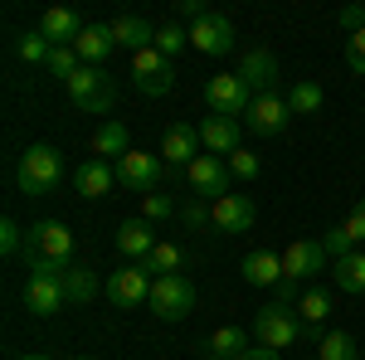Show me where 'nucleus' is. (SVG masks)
Wrapping results in <instances>:
<instances>
[{"instance_id": "1", "label": "nucleus", "mask_w": 365, "mask_h": 360, "mask_svg": "<svg viewBox=\"0 0 365 360\" xmlns=\"http://www.w3.org/2000/svg\"><path fill=\"white\" fill-rule=\"evenodd\" d=\"M15 185L25 195H54L63 185V156L54 146H29L15 166Z\"/></svg>"}, {"instance_id": "2", "label": "nucleus", "mask_w": 365, "mask_h": 360, "mask_svg": "<svg viewBox=\"0 0 365 360\" xmlns=\"http://www.w3.org/2000/svg\"><path fill=\"white\" fill-rule=\"evenodd\" d=\"M253 336H258V346H268V351H292L297 341H307V336H302L297 307H287V302L263 307V312L253 317Z\"/></svg>"}, {"instance_id": "3", "label": "nucleus", "mask_w": 365, "mask_h": 360, "mask_svg": "<svg viewBox=\"0 0 365 360\" xmlns=\"http://www.w3.org/2000/svg\"><path fill=\"white\" fill-rule=\"evenodd\" d=\"M151 312L161 322H185L195 312V287L185 273H170V277H156L151 282Z\"/></svg>"}, {"instance_id": "4", "label": "nucleus", "mask_w": 365, "mask_h": 360, "mask_svg": "<svg viewBox=\"0 0 365 360\" xmlns=\"http://www.w3.org/2000/svg\"><path fill=\"white\" fill-rule=\"evenodd\" d=\"M63 88H68V98H73L83 112H108V108L117 103L113 78H108L103 68H93V63H83V68H78V73H73Z\"/></svg>"}, {"instance_id": "5", "label": "nucleus", "mask_w": 365, "mask_h": 360, "mask_svg": "<svg viewBox=\"0 0 365 360\" xmlns=\"http://www.w3.org/2000/svg\"><path fill=\"white\" fill-rule=\"evenodd\" d=\"M205 103H210L215 117H249L253 93H249V83H244L239 73H215V78L205 83Z\"/></svg>"}, {"instance_id": "6", "label": "nucleus", "mask_w": 365, "mask_h": 360, "mask_svg": "<svg viewBox=\"0 0 365 360\" xmlns=\"http://www.w3.org/2000/svg\"><path fill=\"white\" fill-rule=\"evenodd\" d=\"M229 180H234V175H229L225 156H195V161L185 166V185H190V195H195V200H210V205L229 195Z\"/></svg>"}, {"instance_id": "7", "label": "nucleus", "mask_w": 365, "mask_h": 360, "mask_svg": "<svg viewBox=\"0 0 365 360\" xmlns=\"http://www.w3.org/2000/svg\"><path fill=\"white\" fill-rule=\"evenodd\" d=\"M151 282H156V277L146 273L141 263H122L117 273H108V302L122 307V312H132V307L151 302Z\"/></svg>"}, {"instance_id": "8", "label": "nucleus", "mask_w": 365, "mask_h": 360, "mask_svg": "<svg viewBox=\"0 0 365 360\" xmlns=\"http://www.w3.org/2000/svg\"><path fill=\"white\" fill-rule=\"evenodd\" d=\"M161 175H166V161L161 156H146V151H127L122 161H117V185H127L132 195H156L161 185Z\"/></svg>"}, {"instance_id": "9", "label": "nucleus", "mask_w": 365, "mask_h": 360, "mask_svg": "<svg viewBox=\"0 0 365 360\" xmlns=\"http://www.w3.org/2000/svg\"><path fill=\"white\" fill-rule=\"evenodd\" d=\"M322 268H327V249L312 244V239H292V244L282 249V282H287V287L312 282ZM282 282H278V287H282Z\"/></svg>"}, {"instance_id": "10", "label": "nucleus", "mask_w": 365, "mask_h": 360, "mask_svg": "<svg viewBox=\"0 0 365 360\" xmlns=\"http://www.w3.org/2000/svg\"><path fill=\"white\" fill-rule=\"evenodd\" d=\"M132 78H137V88L146 93V98H166L170 83H175V63L151 44V49L132 54Z\"/></svg>"}, {"instance_id": "11", "label": "nucleus", "mask_w": 365, "mask_h": 360, "mask_svg": "<svg viewBox=\"0 0 365 360\" xmlns=\"http://www.w3.org/2000/svg\"><path fill=\"white\" fill-rule=\"evenodd\" d=\"M200 127H190V122H170L166 132H161V161L166 166H175V170H185L190 161L200 156Z\"/></svg>"}, {"instance_id": "12", "label": "nucleus", "mask_w": 365, "mask_h": 360, "mask_svg": "<svg viewBox=\"0 0 365 360\" xmlns=\"http://www.w3.org/2000/svg\"><path fill=\"white\" fill-rule=\"evenodd\" d=\"M210 220H215V229H225V234H249L253 220H258V205H253L249 195H234V190H229L225 200H215V205H210Z\"/></svg>"}, {"instance_id": "13", "label": "nucleus", "mask_w": 365, "mask_h": 360, "mask_svg": "<svg viewBox=\"0 0 365 360\" xmlns=\"http://www.w3.org/2000/svg\"><path fill=\"white\" fill-rule=\"evenodd\" d=\"M287 122H292V112H287V98H282L278 88H273V93H258V98H253V108H249V127L258 132V137H278Z\"/></svg>"}, {"instance_id": "14", "label": "nucleus", "mask_w": 365, "mask_h": 360, "mask_svg": "<svg viewBox=\"0 0 365 360\" xmlns=\"http://www.w3.org/2000/svg\"><path fill=\"white\" fill-rule=\"evenodd\" d=\"M190 44H195L200 54H229V49H234V25H229L225 15H215V10H210V15H200L195 25H190Z\"/></svg>"}, {"instance_id": "15", "label": "nucleus", "mask_w": 365, "mask_h": 360, "mask_svg": "<svg viewBox=\"0 0 365 360\" xmlns=\"http://www.w3.org/2000/svg\"><path fill=\"white\" fill-rule=\"evenodd\" d=\"M25 307L34 312V317H54V312H63V307H68V292H63V282H58V277L29 273V282H25Z\"/></svg>"}, {"instance_id": "16", "label": "nucleus", "mask_w": 365, "mask_h": 360, "mask_svg": "<svg viewBox=\"0 0 365 360\" xmlns=\"http://www.w3.org/2000/svg\"><path fill=\"white\" fill-rule=\"evenodd\" d=\"M25 253H44V258H68V253H73V234H68V224H54V220L34 224V229H29V239H25Z\"/></svg>"}, {"instance_id": "17", "label": "nucleus", "mask_w": 365, "mask_h": 360, "mask_svg": "<svg viewBox=\"0 0 365 360\" xmlns=\"http://www.w3.org/2000/svg\"><path fill=\"white\" fill-rule=\"evenodd\" d=\"M239 273H244V282H249V287H273V292H278V282H282V253L253 249V253H244Z\"/></svg>"}, {"instance_id": "18", "label": "nucleus", "mask_w": 365, "mask_h": 360, "mask_svg": "<svg viewBox=\"0 0 365 360\" xmlns=\"http://www.w3.org/2000/svg\"><path fill=\"white\" fill-rule=\"evenodd\" d=\"M113 185H117V166L98 161V156L73 170V190L83 195V200H103V195H113Z\"/></svg>"}, {"instance_id": "19", "label": "nucleus", "mask_w": 365, "mask_h": 360, "mask_svg": "<svg viewBox=\"0 0 365 360\" xmlns=\"http://www.w3.org/2000/svg\"><path fill=\"white\" fill-rule=\"evenodd\" d=\"M83 29L88 25L68 10V5H54V10H44V15H39V34H44L54 49H58V44H78V34H83Z\"/></svg>"}, {"instance_id": "20", "label": "nucleus", "mask_w": 365, "mask_h": 360, "mask_svg": "<svg viewBox=\"0 0 365 360\" xmlns=\"http://www.w3.org/2000/svg\"><path fill=\"white\" fill-rule=\"evenodd\" d=\"M239 78L249 83L253 98H258V93H273V83H278V58L268 54V49H249L244 63H239Z\"/></svg>"}, {"instance_id": "21", "label": "nucleus", "mask_w": 365, "mask_h": 360, "mask_svg": "<svg viewBox=\"0 0 365 360\" xmlns=\"http://www.w3.org/2000/svg\"><path fill=\"white\" fill-rule=\"evenodd\" d=\"M365 239V200L346 215V224H336L327 239H322V249L331 253V258H346V253H356V244Z\"/></svg>"}, {"instance_id": "22", "label": "nucleus", "mask_w": 365, "mask_h": 360, "mask_svg": "<svg viewBox=\"0 0 365 360\" xmlns=\"http://www.w3.org/2000/svg\"><path fill=\"white\" fill-rule=\"evenodd\" d=\"M200 141L210 146V156H234L239 151V122L234 117H205L200 122Z\"/></svg>"}, {"instance_id": "23", "label": "nucleus", "mask_w": 365, "mask_h": 360, "mask_svg": "<svg viewBox=\"0 0 365 360\" xmlns=\"http://www.w3.org/2000/svg\"><path fill=\"white\" fill-rule=\"evenodd\" d=\"M108 29H113V44L132 49V54H141V49H151V44H156V29L146 25L141 15H117Z\"/></svg>"}, {"instance_id": "24", "label": "nucleus", "mask_w": 365, "mask_h": 360, "mask_svg": "<svg viewBox=\"0 0 365 360\" xmlns=\"http://www.w3.org/2000/svg\"><path fill=\"white\" fill-rule=\"evenodd\" d=\"M156 244H161V239L151 234V224H146V220H127L122 229H117V249L127 253V258H137V263H146V253L156 249Z\"/></svg>"}, {"instance_id": "25", "label": "nucleus", "mask_w": 365, "mask_h": 360, "mask_svg": "<svg viewBox=\"0 0 365 360\" xmlns=\"http://www.w3.org/2000/svg\"><path fill=\"white\" fill-rule=\"evenodd\" d=\"M297 317H302V336H317V326L331 317V292H322V287H307L302 297H297Z\"/></svg>"}, {"instance_id": "26", "label": "nucleus", "mask_w": 365, "mask_h": 360, "mask_svg": "<svg viewBox=\"0 0 365 360\" xmlns=\"http://www.w3.org/2000/svg\"><path fill=\"white\" fill-rule=\"evenodd\" d=\"M132 151V141H127V127L122 122H103L98 132H93V156L98 161H122Z\"/></svg>"}, {"instance_id": "27", "label": "nucleus", "mask_w": 365, "mask_h": 360, "mask_svg": "<svg viewBox=\"0 0 365 360\" xmlns=\"http://www.w3.org/2000/svg\"><path fill=\"white\" fill-rule=\"evenodd\" d=\"M73 49H78V58H83V63L103 68V58L113 54V29H108V25H88L83 34H78V44H73Z\"/></svg>"}, {"instance_id": "28", "label": "nucleus", "mask_w": 365, "mask_h": 360, "mask_svg": "<svg viewBox=\"0 0 365 360\" xmlns=\"http://www.w3.org/2000/svg\"><path fill=\"white\" fill-rule=\"evenodd\" d=\"M322 103H327V93H322V83H312V78H297V83L287 88V112L292 117H317Z\"/></svg>"}, {"instance_id": "29", "label": "nucleus", "mask_w": 365, "mask_h": 360, "mask_svg": "<svg viewBox=\"0 0 365 360\" xmlns=\"http://www.w3.org/2000/svg\"><path fill=\"white\" fill-rule=\"evenodd\" d=\"M58 282H63L68 302H93V297H98V273L83 268V263H68V273L58 277Z\"/></svg>"}, {"instance_id": "30", "label": "nucleus", "mask_w": 365, "mask_h": 360, "mask_svg": "<svg viewBox=\"0 0 365 360\" xmlns=\"http://www.w3.org/2000/svg\"><path fill=\"white\" fill-rule=\"evenodd\" d=\"M331 277H336L341 292H356V297H361L365 292V253H346V258H336Z\"/></svg>"}, {"instance_id": "31", "label": "nucleus", "mask_w": 365, "mask_h": 360, "mask_svg": "<svg viewBox=\"0 0 365 360\" xmlns=\"http://www.w3.org/2000/svg\"><path fill=\"white\" fill-rule=\"evenodd\" d=\"M151 277H170V273H185V253L175 249V244H156V249L146 253V263H141Z\"/></svg>"}, {"instance_id": "32", "label": "nucleus", "mask_w": 365, "mask_h": 360, "mask_svg": "<svg viewBox=\"0 0 365 360\" xmlns=\"http://www.w3.org/2000/svg\"><path fill=\"white\" fill-rule=\"evenodd\" d=\"M249 351V336L239 331V326H220V331L210 336V356H225V360H239Z\"/></svg>"}, {"instance_id": "33", "label": "nucleus", "mask_w": 365, "mask_h": 360, "mask_svg": "<svg viewBox=\"0 0 365 360\" xmlns=\"http://www.w3.org/2000/svg\"><path fill=\"white\" fill-rule=\"evenodd\" d=\"M317 360H356V336H351V331H327V336H322Z\"/></svg>"}, {"instance_id": "34", "label": "nucleus", "mask_w": 365, "mask_h": 360, "mask_svg": "<svg viewBox=\"0 0 365 360\" xmlns=\"http://www.w3.org/2000/svg\"><path fill=\"white\" fill-rule=\"evenodd\" d=\"M15 54L25 58V63H49V54H54V44H49V39H44L39 29H29V34H20Z\"/></svg>"}, {"instance_id": "35", "label": "nucleus", "mask_w": 365, "mask_h": 360, "mask_svg": "<svg viewBox=\"0 0 365 360\" xmlns=\"http://www.w3.org/2000/svg\"><path fill=\"white\" fill-rule=\"evenodd\" d=\"M44 68H49L54 78H63V83H68V78L83 68V58H78V49H73V44H58L54 54H49V63H44Z\"/></svg>"}, {"instance_id": "36", "label": "nucleus", "mask_w": 365, "mask_h": 360, "mask_svg": "<svg viewBox=\"0 0 365 360\" xmlns=\"http://www.w3.org/2000/svg\"><path fill=\"white\" fill-rule=\"evenodd\" d=\"M185 44H190V29H180V25H161L156 29V49H161L166 58H175Z\"/></svg>"}, {"instance_id": "37", "label": "nucleus", "mask_w": 365, "mask_h": 360, "mask_svg": "<svg viewBox=\"0 0 365 360\" xmlns=\"http://www.w3.org/2000/svg\"><path fill=\"white\" fill-rule=\"evenodd\" d=\"M170 215H180L170 195H146V200H141V220L146 224H161V220H170Z\"/></svg>"}, {"instance_id": "38", "label": "nucleus", "mask_w": 365, "mask_h": 360, "mask_svg": "<svg viewBox=\"0 0 365 360\" xmlns=\"http://www.w3.org/2000/svg\"><path fill=\"white\" fill-rule=\"evenodd\" d=\"M0 253H5V258L25 253V234H20V224H15V220H0Z\"/></svg>"}, {"instance_id": "39", "label": "nucleus", "mask_w": 365, "mask_h": 360, "mask_svg": "<svg viewBox=\"0 0 365 360\" xmlns=\"http://www.w3.org/2000/svg\"><path fill=\"white\" fill-rule=\"evenodd\" d=\"M229 175H234V180H253V175H258V156L239 146V151L229 156Z\"/></svg>"}, {"instance_id": "40", "label": "nucleus", "mask_w": 365, "mask_h": 360, "mask_svg": "<svg viewBox=\"0 0 365 360\" xmlns=\"http://www.w3.org/2000/svg\"><path fill=\"white\" fill-rule=\"evenodd\" d=\"M346 63H351V73H365V29L346 34Z\"/></svg>"}, {"instance_id": "41", "label": "nucleus", "mask_w": 365, "mask_h": 360, "mask_svg": "<svg viewBox=\"0 0 365 360\" xmlns=\"http://www.w3.org/2000/svg\"><path fill=\"white\" fill-rule=\"evenodd\" d=\"M180 220L190 224V229H200V224L210 220V210H205V200H185V210H180Z\"/></svg>"}, {"instance_id": "42", "label": "nucleus", "mask_w": 365, "mask_h": 360, "mask_svg": "<svg viewBox=\"0 0 365 360\" xmlns=\"http://www.w3.org/2000/svg\"><path fill=\"white\" fill-rule=\"evenodd\" d=\"M341 29H346V34L365 29V5H346V10H341Z\"/></svg>"}, {"instance_id": "43", "label": "nucleus", "mask_w": 365, "mask_h": 360, "mask_svg": "<svg viewBox=\"0 0 365 360\" xmlns=\"http://www.w3.org/2000/svg\"><path fill=\"white\" fill-rule=\"evenodd\" d=\"M239 360H278V351H268V346H249Z\"/></svg>"}, {"instance_id": "44", "label": "nucleus", "mask_w": 365, "mask_h": 360, "mask_svg": "<svg viewBox=\"0 0 365 360\" xmlns=\"http://www.w3.org/2000/svg\"><path fill=\"white\" fill-rule=\"evenodd\" d=\"M15 360H54V356H44V351H29V356H15Z\"/></svg>"}, {"instance_id": "45", "label": "nucleus", "mask_w": 365, "mask_h": 360, "mask_svg": "<svg viewBox=\"0 0 365 360\" xmlns=\"http://www.w3.org/2000/svg\"><path fill=\"white\" fill-rule=\"evenodd\" d=\"M205 360H225V356H205Z\"/></svg>"}, {"instance_id": "46", "label": "nucleus", "mask_w": 365, "mask_h": 360, "mask_svg": "<svg viewBox=\"0 0 365 360\" xmlns=\"http://www.w3.org/2000/svg\"><path fill=\"white\" fill-rule=\"evenodd\" d=\"M73 360H88V356H73Z\"/></svg>"}]
</instances>
